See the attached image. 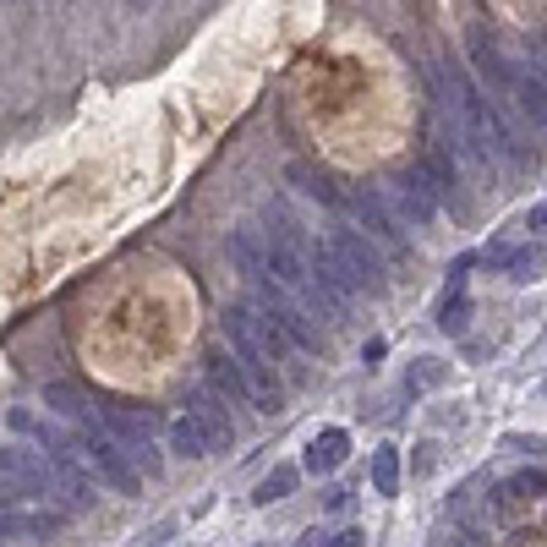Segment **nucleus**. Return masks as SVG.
Returning a JSON list of instances; mask_svg holds the SVG:
<instances>
[{
    "label": "nucleus",
    "mask_w": 547,
    "mask_h": 547,
    "mask_svg": "<svg viewBox=\"0 0 547 547\" xmlns=\"http://www.w3.org/2000/svg\"><path fill=\"white\" fill-rule=\"evenodd\" d=\"M290 487H296V465H274V471L258 482L252 504H279V498H290Z\"/></svg>",
    "instance_id": "nucleus-17"
},
{
    "label": "nucleus",
    "mask_w": 547,
    "mask_h": 547,
    "mask_svg": "<svg viewBox=\"0 0 547 547\" xmlns=\"http://www.w3.org/2000/svg\"><path fill=\"white\" fill-rule=\"evenodd\" d=\"M148 6H154V0H126V11H148Z\"/></svg>",
    "instance_id": "nucleus-24"
},
{
    "label": "nucleus",
    "mask_w": 547,
    "mask_h": 547,
    "mask_svg": "<svg viewBox=\"0 0 547 547\" xmlns=\"http://www.w3.org/2000/svg\"><path fill=\"white\" fill-rule=\"evenodd\" d=\"M345 455H351V433H345V427H323V433L307 444V471L329 476L334 465H345Z\"/></svg>",
    "instance_id": "nucleus-13"
},
{
    "label": "nucleus",
    "mask_w": 547,
    "mask_h": 547,
    "mask_svg": "<svg viewBox=\"0 0 547 547\" xmlns=\"http://www.w3.org/2000/svg\"><path fill=\"white\" fill-rule=\"evenodd\" d=\"M531 66L547 77V33H542V39H531Z\"/></svg>",
    "instance_id": "nucleus-22"
},
{
    "label": "nucleus",
    "mask_w": 547,
    "mask_h": 547,
    "mask_svg": "<svg viewBox=\"0 0 547 547\" xmlns=\"http://www.w3.org/2000/svg\"><path fill=\"white\" fill-rule=\"evenodd\" d=\"M416 170H422V181L438 192V203H444V197L455 192V181H460V176H455V159H449V148H427V154L416 159Z\"/></svg>",
    "instance_id": "nucleus-14"
},
{
    "label": "nucleus",
    "mask_w": 547,
    "mask_h": 547,
    "mask_svg": "<svg viewBox=\"0 0 547 547\" xmlns=\"http://www.w3.org/2000/svg\"><path fill=\"white\" fill-rule=\"evenodd\" d=\"M285 176H290V181H296V186H301V192H307V197H318V203H329V208H340V203H345V197H340V192H334V181H329V176H323V170H312V165H301V159H296V165H290V170H285Z\"/></svg>",
    "instance_id": "nucleus-15"
},
{
    "label": "nucleus",
    "mask_w": 547,
    "mask_h": 547,
    "mask_svg": "<svg viewBox=\"0 0 547 547\" xmlns=\"http://www.w3.org/2000/svg\"><path fill=\"white\" fill-rule=\"evenodd\" d=\"M362 542H367V531H362V526H345V531H334V537L323 542V547H362Z\"/></svg>",
    "instance_id": "nucleus-21"
},
{
    "label": "nucleus",
    "mask_w": 547,
    "mask_h": 547,
    "mask_svg": "<svg viewBox=\"0 0 547 547\" xmlns=\"http://www.w3.org/2000/svg\"><path fill=\"white\" fill-rule=\"evenodd\" d=\"M6 537H55V526H61V509L55 504H44V509H33V504H6Z\"/></svg>",
    "instance_id": "nucleus-11"
},
{
    "label": "nucleus",
    "mask_w": 547,
    "mask_h": 547,
    "mask_svg": "<svg viewBox=\"0 0 547 547\" xmlns=\"http://www.w3.org/2000/svg\"><path fill=\"white\" fill-rule=\"evenodd\" d=\"M526 230H537V236H547V203H537V208L526 214Z\"/></svg>",
    "instance_id": "nucleus-23"
},
{
    "label": "nucleus",
    "mask_w": 547,
    "mask_h": 547,
    "mask_svg": "<svg viewBox=\"0 0 547 547\" xmlns=\"http://www.w3.org/2000/svg\"><path fill=\"white\" fill-rule=\"evenodd\" d=\"M77 455L88 460V471L99 476V482H110L121 498H137V487H143V471L132 465V455H126L121 444H115V433L104 422H93L77 433Z\"/></svg>",
    "instance_id": "nucleus-2"
},
{
    "label": "nucleus",
    "mask_w": 547,
    "mask_h": 547,
    "mask_svg": "<svg viewBox=\"0 0 547 547\" xmlns=\"http://www.w3.org/2000/svg\"><path fill=\"white\" fill-rule=\"evenodd\" d=\"M329 241V258H334V269L345 274V285L356 290V296H383V263H378V252H372V241L362 236V230H334V236H323Z\"/></svg>",
    "instance_id": "nucleus-3"
},
{
    "label": "nucleus",
    "mask_w": 547,
    "mask_h": 547,
    "mask_svg": "<svg viewBox=\"0 0 547 547\" xmlns=\"http://www.w3.org/2000/svg\"><path fill=\"white\" fill-rule=\"evenodd\" d=\"M44 405H50V416L55 422H66L72 433H83V427L93 422H104V405H93L77 383H66V378H55V383H44Z\"/></svg>",
    "instance_id": "nucleus-7"
},
{
    "label": "nucleus",
    "mask_w": 547,
    "mask_h": 547,
    "mask_svg": "<svg viewBox=\"0 0 547 547\" xmlns=\"http://www.w3.org/2000/svg\"><path fill=\"white\" fill-rule=\"evenodd\" d=\"M225 405H230V400H225V394H214L208 383H203V389H192V394H186V411H192L197 422L208 427V438H214V455H225V449L236 444V422H230V411H225Z\"/></svg>",
    "instance_id": "nucleus-8"
},
{
    "label": "nucleus",
    "mask_w": 547,
    "mask_h": 547,
    "mask_svg": "<svg viewBox=\"0 0 547 547\" xmlns=\"http://www.w3.org/2000/svg\"><path fill=\"white\" fill-rule=\"evenodd\" d=\"M465 323H471V301L455 290V296L444 301V312H438V329H444V334H465Z\"/></svg>",
    "instance_id": "nucleus-18"
},
{
    "label": "nucleus",
    "mask_w": 547,
    "mask_h": 547,
    "mask_svg": "<svg viewBox=\"0 0 547 547\" xmlns=\"http://www.w3.org/2000/svg\"><path fill=\"white\" fill-rule=\"evenodd\" d=\"M372 487H378L383 498L400 493V449H394V444H383L378 455H372Z\"/></svg>",
    "instance_id": "nucleus-16"
},
{
    "label": "nucleus",
    "mask_w": 547,
    "mask_h": 547,
    "mask_svg": "<svg viewBox=\"0 0 547 547\" xmlns=\"http://www.w3.org/2000/svg\"><path fill=\"white\" fill-rule=\"evenodd\" d=\"M356 214V225H362L367 241H383V247H405V219L394 214L389 203H383V192H372V186H362V192L345 197Z\"/></svg>",
    "instance_id": "nucleus-5"
},
{
    "label": "nucleus",
    "mask_w": 547,
    "mask_h": 547,
    "mask_svg": "<svg viewBox=\"0 0 547 547\" xmlns=\"http://www.w3.org/2000/svg\"><path fill=\"white\" fill-rule=\"evenodd\" d=\"M104 427L115 433V444L132 455V465L143 476L165 471V455H159V438H154V416L148 411H110V405H104Z\"/></svg>",
    "instance_id": "nucleus-4"
},
{
    "label": "nucleus",
    "mask_w": 547,
    "mask_h": 547,
    "mask_svg": "<svg viewBox=\"0 0 547 547\" xmlns=\"http://www.w3.org/2000/svg\"><path fill=\"white\" fill-rule=\"evenodd\" d=\"M394 214L405 219V225H433V214H438V192L422 181V170L416 165H405L400 176H394Z\"/></svg>",
    "instance_id": "nucleus-6"
},
{
    "label": "nucleus",
    "mask_w": 547,
    "mask_h": 547,
    "mask_svg": "<svg viewBox=\"0 0 547 547\" xmlns=\"http://www.w3.org/2000/svg\"><path fill=\"white\" fill-rule=\"evenodd\" d=\"M509 99L520 104V110L531 115V121L547 132V77L537 66H515V83H509Z\"/></svg>",
    "instance_id": "nucleus-12"
},
{
    "label": "nucleus",
    "mask_w": 547,
    "mask_h": 547,
    "mask_svg": "<svg viewBox=\"0 0 547 547\" xmlns=\"http://www.w3.org/2000/svg\"><path fill=\"white\" fill-rule=\"evenodd\" d=\"M433 383H444V367H438L433 356H422V362L411 367V389H433Z\"/></svg>",
    "instance_id": "nucleus-19"
},
{
    "label": "nucleus",
    "mask_w": 547,
    "mask_h": 547,
    "mask_svg": "<svg viewBox=\"0 0 547 547\" xmlns=\"http://www.w3.org/2000/svg\"><path fill=\"white\" fill-rule=\"evenodd\" d=\"M515 487H520V493H531V498H547V476L542 471H520Z\"/></svg>",
    "instance_id": "nucleus-20"
},
{
    "label": "nucleus",
    "mask_w": 547,
    "mask_h": 547,
    "mask_svg": "<svg viewBox=\"0 0 547 547\" xmlns=\"http://www.w3.org/2000/svg\"><path fill=\"white\" fill-rule=\"evenodd\" d=\"M203 372H208V389H214V394H225V400H247V405H252L247 372H241V356H236V351H208V356H203Z\"/></svg>",
    "instance_id": "nucleus-9"
},
{
    "label": "nucleus",
    "mask_w": 547,
    "mask_h": 547,
    "mask_svg": "<svg viewBox=\"0 0 547 547\" xmlns=\"http://www.w3.org/2000/svg\"><path fill=\"white\" fill-rule=\"evenodd\" d=\"M219 329H225V340H230V351L241 356V362H263V367H290V351L296 345L285 340V334L274 329V318H263L252 301H236V307H225L219 312Z\"/></svg>",
    "instance_id": "nucleus-1"
},
{
    "label": "nucleus",
    "mask_w": 547,
    "mask_h": 547,
    "mask_svg": "<svg viewBox=\"0 0 547 547\" xmlns=\"http://www.w3.org/2000/svg\"><path fill=\"white\" fill-rule=\"evenodd\" d=\"M165 433H170V449L186 455V460H208V455H214V438H208V427L197 422L192 411H176L165 422Z\"/></svg>",
    "instance_id": "nucleus-10"
}]
</instances>
